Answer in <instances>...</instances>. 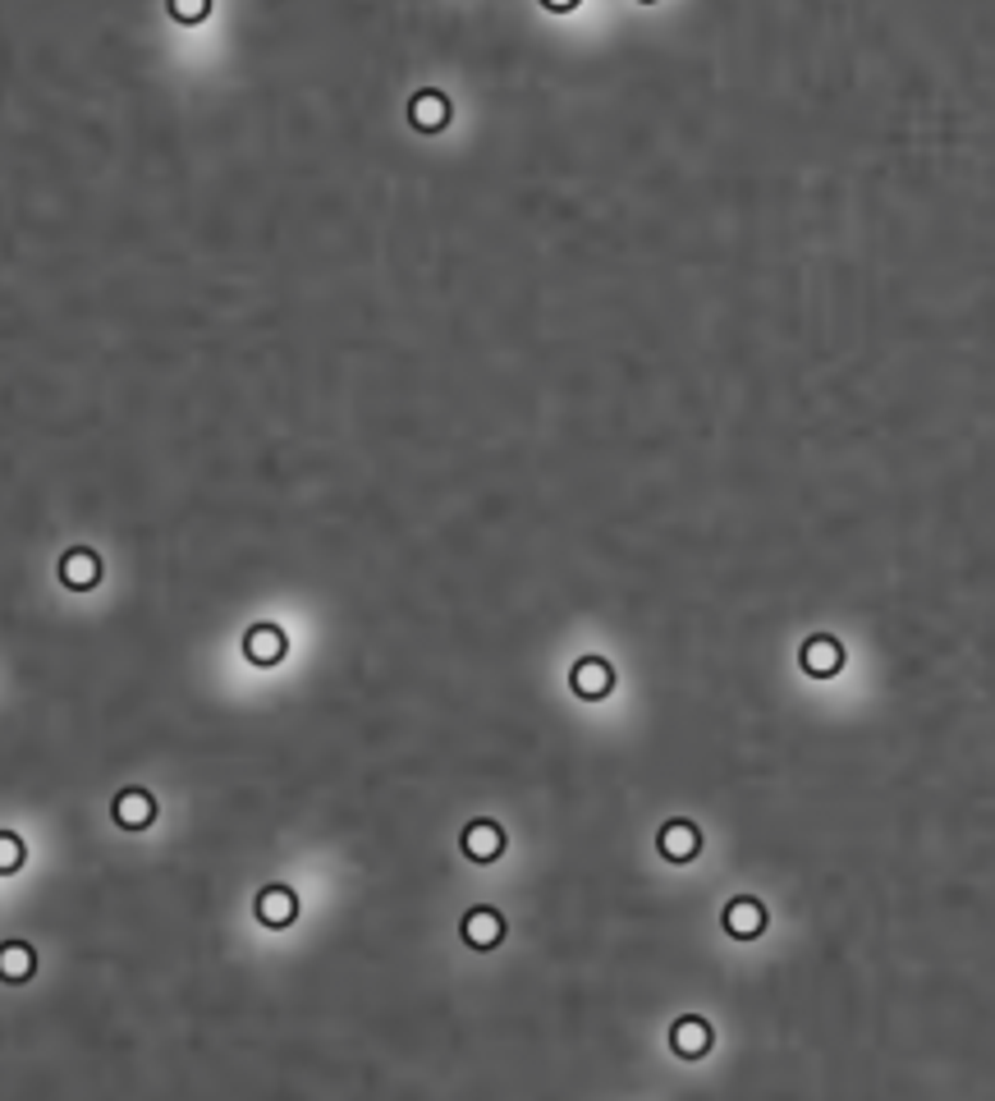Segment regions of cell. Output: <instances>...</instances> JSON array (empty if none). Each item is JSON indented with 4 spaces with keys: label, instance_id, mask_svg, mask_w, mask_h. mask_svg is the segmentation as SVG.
<instances>
[{
    "label": "cell",
    "instance_id": "1",
    "mask_svg": "<svg viewBox=\"0 0 995 1101\" xmlns=\"http://www.w3.org/2000/svg\"><path fill=\"white\" fill-rule=\"evenodd\" d=\"M569 685H573V693H579L583 702H602L610 693V685H615V670H610V661H602V656H579V661H573V670H569Z\"/></svg>",
    "mask_w": 995,
    "mask_h": 1101
},
{
    "label": "cell",
    "instance_id": "2",
    "mask_svg": "<svg viewBox=\"0 0 995 1101\" xmlns=\"http://www.w3.org/2000/svg\"><path fill=\"white\" fill-rule=\"evenodd\" d=\"M110 818H116V826H124V831H143V826H151L157 822V799L147 795V789H120L116 795V803H110Z\"/></svg>",
    "mask_w": 995,
    "mask_h": 1101
},
{
    "label": "cell",
    "instance_id": "3",
    "mask_svg": "<svg viewBox=\"0 0 995 1101\" xmlns=\"http://www.w3.org/2000/svg\"><path fill=\"white\" fill-rule=\"evenodd\" d=\"M253 914H257V922L262 928H290V922L299 918V895L290 891V886H267L257 899H253Z\"/></svg>",
    "mask_w": 995,
    "mask_h": 1101
},
{
    "label": "cell",
    "instance_id": "4",
    "mask_svg": "<svg viewBox=\"0 0 995 1101\" xmlns=\"http://www.w3.org/2000/svg\"><path fill=\"white\" fill-rule=\"evenodd\" d=\"M284 648H290V638H284L280 625H253L243 633V656H248L253 666H280Z\"/></svg>",
    "mask_w": 995,
    "mask_h": 1101
},
{
    "label": "cell",
    "instance_id": "5",
    "mask_svg": "<svg viewBox=\"0 0 995 1101\" xmlns=\"http://www.w3.org/2000/svg\"><path fill=\"white\" fill-rule=\"evenodd\" d=\"M799 666L816 679H830V675H839V666H845V648H839L830 633H816L799 648Z\"/></svg>",
    "mask_w": 995,
    "mask_h": 1101
},
{
    "label": "cell",
    "instance_id": "6",
    "mask_svg": "<svg viewBox=\"0 0 995 1101\" xmlns=\"http://www.w3.org/2000/svg\"><path fill=\"white\" fill-rule=\"evenodd\" d=\"M97 579H101V560H97V550L74 546V550H64V556H60V583L70 588V592H87V588H97Z\"/></svg>",
    "mask_w": 995,
    "mask_h": 1101
},
{
    "label": "cell",
    "instance_id": "7",
    "mask_svg": "<svg viewBox=\"0 0 995 1101\" xmlns=\"http://www.w3.org/2000/svg\"><path fill=\"white\" fill-rule=\"evenodd\" d=\"M656 849L670 858V863H689V858L702 854V831L693 822H666L656 835Z\"/></svg>",
    "mask_w": 995,
    "mask_h": 1101
},
{
    "label": "cell",
    "instance_id": "8",
    "mask_svg": "<svg viewBox=\"0 0 995 1101\" xmlns=\"http://www.w3.org/2000/svg\"><path fill=\"white\" fill-rule=\"evenodd\" d=\"M706 1046H712V1024H706L702 1015H683L670 1028V1051L679 1055V1061H697V1055H706Z\"/></svg>",
    "mask_w": 995,
    "mask_h": 1101
},
{
    "label": "cell",
    "instance_id": "9",
    "mask_svg": "<svg viewBox=\"0 0 995 1101\" xmlns=\"http://www.w3.org/2000/svg\"><path fill=\"white\" fill-rule=\"evenodd\" d=\"M409 120H413V129H423V134H436V129L450 124V97L436 93V87H423V93L409 101Z\"/></svg>",
    "mask_w": 995,
    "mask_h": 1101
},
{
    "label": "cell",
    "instance_id": "10",
    "mask_svg": "<svg viewBox=\"0 0 995 1101\" xmlns=\"http://www.w3.org/2000/svg\"><path fill=\"white\" fill-rule=\"evenodd\" d=\"M725 932L739 936V941H753L766 932V909L762 899H729L725 905Z\"/></svg>",
    "mask_w": 995,
    "mask_h": 1101
},
{
    "label": "cell",
    "instance_id": "11",
    "mask_svg": "<svg viewBox=\"0 0 995 1101\" xmlns=\"http://www.w3.org/2000/svg\"><path fill=\"white\" fill-rule=\"evenodd\" d=\"M463 854L473 858V863H496V858L505 854V831L496 822H469V831H463Z\"/></svg>",
    "mask_w": 995,
    "mask_h": 1101
},
{
    "label": "cell",
    "instance_id": "12",
    "mask_svg": "<svg viewBox=\"0 0 995 1101\" xmlns=\"http://www.w3.org/2000/svg\"><path fill=\"white\" fill-rule=\"evenodd\" d=\"M500 936H505V918L496 909L477 905L463 914V941H469L473 951H492V945H500Z\"/></svg>",
    "mask_w": 995,
    "mask_h": 1101
},
{
    "label": "cell",
    "instance_id": "13",
    "mask_svg": "<svg viewBox=\"0 0 995 1101\" xmlns=\"http://www.w3.org/2000/svg\"><path fill=\"white\" fill-rule=\"evenodd\" d=\"M33 968H37V955H33L28 941H5V945H0V978H5V982H28Z\"/></svg>",
    "mask_w": 995,
    "mask_h": 1101
},
{
    "label": "cell",
    "instance_id": "14",
    "mask_svg": "<svg viewBox=\"0 0 995 1101\" xmlns=\"http://www.w3.org/2000/svg\"><path fill=\"white\" fill-rule=\"evenodd\" d=\"M24 868V840L14 831H0V876Z\"/></svg>",
    "mask_w": 995,
    "mask_h": 1101
},
{
    "label": "cell",
    "instance_id": "15",
    "mask_svg": "<svg viewBox=\"0 0 995 1101\" xmlns=\"http://www.w3.org/2000/svg\"><path fill=\"white\" fill-rule=\"evenodd\" d=\"M170 14L189 24V19H207V5H170Z\"/></svg>",
    "mask_w": 995,
    "mask_h": 1101
}]
</instances>
